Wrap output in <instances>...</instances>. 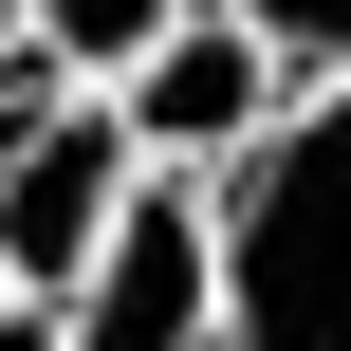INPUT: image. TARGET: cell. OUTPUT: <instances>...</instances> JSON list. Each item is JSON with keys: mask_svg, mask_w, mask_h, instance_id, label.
<instances>
[{"mask_svg": "<svg viewBox=\"0 0 351 351\" xmlns=\"http://www.w3.org/2000/svg\"><path fill=\"white\" fill-rule=\"evenodd\" d=\"M204 241H222V351H351V74L278 93L204 167Z\"/></svg>", "mask_w": 351, "mask_h": 351, "instance_id": "1", "label": "cell"}, {"mask_svg": "<svg viewBox=\"0 0 351 351\" xmlns=\"http://www.w3.org/2000/svg\"><path fill=\"white\" fill-rule=\"evenodd\" d=\"M56 351H222V241H204V167H148L130 222L93 241V278L56 296Z\"/></svg>", "mask_w": 351, "mask_h": 351, "instance_id": "2", "label": "cell"}, {"mask_svg": "<svg viewBox=\"0 0 351 351\" xmlns=\"http://www.w3.org/2000/svg\"><path fill=\"white\" fill-rule=\"evenodd\" d=\"M130 185H148V148H130L111 74H93L56 130H19V148H0V259H19V296H74V278H93V241L130 222Z\"/></svg>", "mask_w": 351, "mask_h": 351, "instance_id": "3", "label": "cell"}, {"mask_svg": "<svg viewBox=\"0 0 351 351\" xmlns=\"http://www.w3.org/2000/svg\"><path fill=\"white\" fill-rule=\"evenodd\" d=\"M278 93H296V74H278V37H259L241 0H185V19L111 74V111H130V148H148V167H222Z\"/></svg>", "mask_w": 351, "mask_h": 351, "instance_id": "4", "label": "cell"}, {"mask_svg": "<svg viewBox=\"0 0 351 351\" xmlns=\"http://www.w3.org/2000/svg\"><path fill=\"white\" fill-rule=\"evenodd\" d=\"M19 19H37V37H56L74 74H130V56H148V37L185 19V0H19Z\"/></svg>", "mask_w": 351, "mask_h": 351, "instance_id": "5", "label": "cell"}, {"mask_svg": "<svg viewBox=\"0 0 351 351\" xmlns=\"http://www.w3.org/2000/svg\"><path fill=\"white\" fill-rule=\"evenodd\" d=\"M74 93H93V74H74V56H56V37L19 19V37H0V148H19V130H56Z\"/></svg>", "mask_w": 351, "mask_h": 351, "instance_id": "6", "label": "cell"}, {"mask_svg": "<svg viewBox=\"0 0 351 351\" xmlns=\"http://www.w3.org/2000/svg\"><path fill=\"white\" fill-rule=\"evenodd\" d=\"M259 37H278V74L315 93V74H351V0H241Z\"/></svg>", "mask_w": 351, "mask_h": 351, "instance_id": "7", "label": "cell"}, {"mask_svg": "<svg viewBox=\"0 0 351 351\" xmlns=\"http://www.w3.org/2000/svg\"><path fill=\"white\" fill-rule=\"evenodd\" d=\"M0 37H19V0H0Z\"/></svg>", "mask_w": 351, "mask_h": 351, "instance_id": "8", "label": "cell"}]
</instances>
